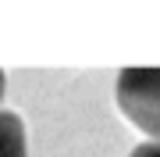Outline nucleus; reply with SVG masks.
I'll use <instances>...</instances> for the list:
<instances>
[{
    "label": "nucleus",
    "instance_id": "1",
    "mask_svg": "<svg viewBox=\"0 0 160 157\" xmlns=\"http://www.w3.org/2000/svg\"><path fill=\"white\" fill-rule=\"evenodd\" d=\"M118 107L135 128L149 136V143H160V68H121Z\"/></svg>",
    "mask_w": 160,
    "mask_h": 157
},
{
    "label": "nucleus",
    "instance_id": "2",
    "mask_svg": "<svg viewBox=\"0 0 160 157\" xmlns=\"http://www.w3.org/2000/svg\"><path fill=\"white\" fill-rule=\"evenodd\" d=\"M0 157H29L25 125L14 111H0Z\"/></svg>",
    "mask_w": 160,
    "mask_h": 157
},
{
    "label": "nucleus",
    "instance_id": "3",
    "mask_svg": "<svg viewBox=\"0 0 160 157\" xmlns=\"http://www.w3.org/2000/svg\"><path fill=\"white\" fill-rule=\"evenodd\" d=\"M128 157H160V143H149V139H146V143H139Z\"/></svg>",
    "mask_w": 160,
    "mask_h": 157
},
{
    "label": "nucleus",
    "instance_id": "4",
    "mask_svg": "<svg viewBox=\"0 0 160 157\" xmlns=\"http://www.w3.org/2000/svg\"><path fill=\"white\" fill-rule=\"evenodd\" d=\"M4 89H7V79H4V71H0V100H4Z\"/></svg>",
    "mask_w": 160,
    "mask_h": 157
}]
</instances>
